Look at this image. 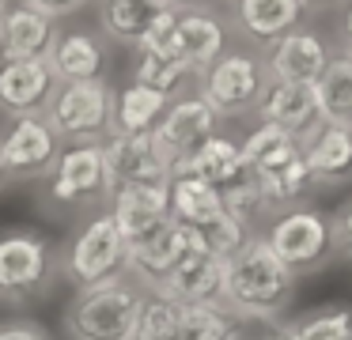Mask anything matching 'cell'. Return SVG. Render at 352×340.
<instances>
[{"mask_svg": "<svg viewBox=\"0 0 352 340\" xmlns=\"http://www.w3.org/2000/svg\"><path fill=\"white\" fill-rule=\"evenodd\" d=\"M239 340H265V337H254V332H246V329H243V337H239Z\"/></svg>", "mask_w": 352, "mask_h": 340, "instance_id": "f35d334b", "label": "cell"}, {"mask_svg": "<svg viewBox=\"0 0 352 340\" xmlns=\"http://www.w3.org/2000/svg\"><path fill=\"white\" fill-rule=\"evenodd\" d=\"M239 337H243V332H239ZM239 337H235V340H239Z\"/></svg>", "mask_w": 352, "mask_h": 340, "instance_id": "7bdbcfd3", "label": "cell"}, {"mask_svg": "<svg viewBox=\"0 0 352 340\" xmlns=\"http://www.w3.org/2000/svg\"><path fill=\"white\" fill-rule=\"evenodd\" d=\"M329 45L322 34H314V30H288L284 38H276L273 45H269L265 53V65H261V72H265V80H284V83H314L322 72H326L329 65Z\"/></svg>", "mask_w": 352, "mask_h": 340, "instance_id": "e0dca14e", "label": "cell"}, {"mask_svg": "<svg viewBox=\"0 0 352 340\" xmlns=\"http://www.w3.org/2000/svg\"><path fill=\"white\" fill-rule=\"evenodd\" d=\"M239 332V317L223 306H182L160 291H148L137 340H235Z\"/></svg>", "mask_w": 352, "mask_h": 340, "instance_id": "5b68a950", "label": "cell"}, {"mask_svg": "<svg viewBox=\"0 0 352 340\" xmlns=\"http://www.w3.org/2000/svg\"><path fill=\"white\" fill-rule=\"evenodd\" d=\"M190 76H193L190 65L182 57H175L170 49H137V76L133 80L144 83V87H155L167 98H178Z\"/></svg>", "mask_w": 352, "mask_h": 340, "instance_id": "f546056e", "label": "cell"}, {"mask_svg": "<svg viewBox=\"0 0 352 340\" xmlns=\"http://www.w3.org/2000/svg\"><path fill=\"white\" fill-rule=\"evenodd\" d=\"M57 23L27 4H8L0 19V53L4 57H46L54 45Z\"/></svg>", "mask_w": 352, "mask_h": 340, "instance_id": "d4e9b609", "label": "cell"}, {"mask_svg": "<svg viewBox=\"0 0 352 340\" xmlns=\"http://www.w3.org/2000/svg\"><path fill=\"white\" fill-rule=\"evenodd\" d=\"M307 8L299 0H235V19L239 30L254 42L273 45L276 38H284L288 30H296L303 23Z\"/></svg>", "mask_w": 352, "mask_h": 340, "instance_id": "484cf974", "label": "cell"}, {"mask_svg": "<svg viewBox=\"0 0 352 340\" xmlns=\"http://www.w3.org/2000/svg\"><path fill=\"white\" fill-rule=\"evenodd\" d=\"M344 45H349L344 53H352V0H349V8H344Z\"/></svg>", "mask_w": 352, "mask_h": 340, "instance_id": "d590c367", "label": "cell"}, {"mask_svg": "<svg viewBox=\"0 0 352 340\" xmlns=\"http://www.w3.org/2000/svg\"><path fill=\"white\" fill-rule=\"evenodd\" d=\"M303 163L311 170V181H344L352 178V125L344 121H318L311 133L299 140Z\"/></svg>", "mask_w": 352, "mask_h": 340, "instance_id": "d6986e66", "label": "cell"}, {"mask_svg": "<svg viewBox=\"0 0 352 340\" xmlns=\"http://www.w3.org/2000/svg\"><path fill=\"white\" fill-rule=\"evenodd\" d=\"M144 295L148 291L129 272L91 287H76V299L65 310V329L72 340H137Z\"/></svg>", "mask_w": 352, "mask_h": 340, "instance_id": "7a4b0ae2", "label": "cell"}, {"mask_svg": "<svg viewBox=\"0 0 352 340\" xmlns=\"http://www.w3.org/2000/svg\"><path fill=\"white\" fill-rule=\"evenodd\" d=\"M57 80L46 57H0V110L12 117H34L54 98Z\"/></svg>", "mask_w": 352, "mask_h": 340, "instance_id": "2e32d148", "label": "cell"}, {"mask_svg": "<svg viewBox=\"0 0 352 340\" xmlns=\"http://www.w3.org/2000/svg\"><path fill=\"white\" fill-rule=\"evenodd\" d=\"M223 272H228V261L201 249L182 269L170 272L155 291L182 306H223Z\"/></svg>", "mask_w": 352, "mask_h": 340, "instance_id": "ffe728a7", "label": "cell"}, {"mask_svg": "<svg viewBox=\"0 0 352 340\" xmlns=\"http://www.w3.org/2000/svg\"><path fill=\"white\" fill-rule=\"evenodd\" d=\"M167 4H175V8H182V4H186V0H167Z\"/></svg>", "mask_w": 352, "mask_h": 340, "instance_id": "b9f144b4", "label": "cell"}, {"mask_svg": "<svg viewBox=\"0 0 352 340\" xmlns=\"http://www.w3.org/2000/svg\"><path fill=\"white\" fill-rule=\"evenodd\" d=\"M8 185V170H4V155H0V189Z\"/></svg>", "mask_w": 352, "mask_h": 340, "instance_id": "8d00e7d4", "label": "cell"}, {"mask_svg": "<svg viewBox=\"0 0 352 340\" xmlns=\"http://www.w3.org/2000/svg\"><path fill=\"white\" fill-rule=\"evenodd\" d=\"M265 87L261 60L250 53H223L205 68L201 80V98L212 106L216 117H239L258 106V95Z\"/></svg>", "mask_w": 352, "mask_h": 340, "instance_id": "9c48e42d", "label": "cell"}, {"mask_svg": "<svg viewBox=\"0 0 352 340\" xmlns=\"http://www.w3.org/2000/svg\"><path fill=\"white\" fill-rule=\"evenodd\" d=\"M167 196H170V219L182 227H205L212 216H220L223 204H220V193H216L208 181L201 178H190V174H170L167 181Z\"/></svg>", "mask_w": 352, "mask_h": 340, "instance_id": "83f0119b", "label": "cell"}, {"mask_svg": "<svg viewBox=\"0 0 352 340\" xmlns=\"http://www.w3.org/2000/svg\"><path fill=\"white\" fill-rule=\"evenodd\" d=\"M201 249L205 246H201L197 231L170 219V223L163 227V231H155L148 242L129 246V264H125V272H129L144 291H155L170 272L182 269V264L190 261L193 253H201Z\"/></svg>", "mask_w": 352, "mask_h": 340, "instance_id": "8fae6325", "label": "cell"}, {"mask_svg": "<svg viewBox=\"0 0 352 340\" xmlns=\"http://www.w3.org/2000/svg\"><path fill=\"white\" fill-rule=\"evenodd\" d=\"M125 264H129V242L122 238L114 219L107 212H99L72 238V249L65 257V276L76 287H91L102 284V280L125 276Z\"/></svg>", "mask_w": 352, "mask_h": 340, "instance_id": "ba28073f", "label": "cell"}, {"mask_svg": "<svg viewBox=\"0 0 352 340\" xmlns=\"http://www.w3.org/2000/svg\"><path fill=\"white\" fill-rule=\"evenodd\" d=\"M246 170H250V166H246L243 151H239V140H231V136H223V133H212L190 159L170 166V174H190V178L208 181L212 189H223L228 181L243 178Z\"/></svg>", "mask_w": 352, "mask_h": 340, "instance_id": "cb8c5ba5", "label": "cell"}, {"mask_svg": "<svg viewBox=\"0 0 352 340\" xmlns=\"http://www.w3.org/2000/svg\"><path fill=\"white\" fill-rule=\"evenodd\" d=\"M212 133H220V117L212 113V106L205 102L201 95H178L167 102L160 125L152 128L160 151L167 155V163H182L190 159L201 144L208 140Z\"/></svg>", "mask_w": 352, "mask_h": 340, "instance_id": "7c38bea8", "label": "cell"}, {"mask_svg": "<svg viewBox=\"0 0 352 340\" xmlns=\"http://www.w3.org/2000/svg\"><path fill=\"white\" fill-rule=\"evenodd\" d=\"M322 121H344L352 125V53H333L326 72L314 80Z\"/></svg>", "mask_w": 352, "mask_h": 340, "instance_id": "f1b7e54d", "label": "cell"}, {"mask_svg": "<svg viewBox=\"0 0 352 340\" xmlns=\"http://www.w3.org/2000/svg\"><path fill=\"white\" fill-rule=\"evenodd\" d=\"M250 174L258 178L261 193H265L269 208H296L303 204V196L311 193V170L303 163V148L292 133L276 125H258L239 140Z\"/></svg>", "mask_w": 352, "mask_h": 340, "instance_id": "3957f363", "label": "cell"}, {"mask_svg": "<svg viewBox=\"0 0 352 340\" xmlns=\"http://www.w3.org/2000/svg\"><path fill=\"white\" fill-rule=\"evenodd\" d=\"M254 113L261 117V125H276L284 133H292L296 140H303L322 121L314 83H284V80H265Z\"/></svg>", "mask_w": 352, "mask_h": 340, "instance_id": "ac0fdd59", "label": "cell"}, {"mask_svg": "<svg viewBox=\"0 0 352 340\" xmlns=\"http://www.w3.org/2000/svg\"><path fill=\"white\" fill-rule=\"evenodd\" d=\"M110 189L125 181H170V163L152 133H114L99 140Z\"/></svg>", "mask_w": 352, "mask_h": 340, "instance_id": "5bb4252c", "label": "cell"}, {"mask_svg": "<svg viewBox=\"0 0 352 340\" xmlns=\"http://www.w3.org/2000/svg\"><path fill=\"white\" fill-rule=\"evenodd\" d=\"M27 8H34V12L50 15V19H57V15H72L80 12V8L87 4V0H23Z\"/></svg>", "mask_w": 352, "mask_h": 340, "instance_id": "e575fe53", "label": "cell"}, {"mask_svg": "<svg viewBox=\"0 0 352 340\" xmlns=\"http://www.w3.org/2000/svg\"><path fill=\"white\" fill-rule=\"evenodd\" d=\"M4 12H8V0H0V19H4Z\"/></svg>", "mask_w": 352, "mask_h": 340, "instance_id": "ab89813d", "label": "cell"}, {"mask_svg": "<svg viewBox=\"0 0 352 340\" xmlns=\"http://www.w3.org/2000/svg\"><path fill=\"white\" fill-rule=\"evenodd\" d=\"M170 98L155 87L144 83H125L114 91V113H110V128L114 133H152L160 125L163 110H167Z\"/></svg>", "mask_w": 352, "mask_h": 340, "instance_id": "4316f807", "label": "cell"}, {"mask_svg": "<svg viewBox=\"0 0 352 340\" xmlns=\"http://www.w3.org/2000/svg\"><path fill=\"white\" fill-rule=\"evenodd\" d=\"M265 340H288V332H284V329H273V332H269Z\"/></svg>", "mask_w": 352, "mask_h": 340, "instance_id": "74e56055", "label": "cell"}, {"mask_svg": "<svg viewBox=\"0 0 352 340\" xmlns=\"http://www.w3.org/2000/svg\"><path fill=\"white\" fill-rule=\"evenodd\" d=\"M296 291V272L284 269L269 246L250 234L228 257L223 272V310L235 317H276Z\"/></svg>", "mask_w": 352, "mask_h": 340, "instance_id": "6da1fadb", "label": "cell"}, {"mask_svg": "<svg viewBox=\"0 0 352 340\" xmlns=\"http://www.w3.org/2000/svg\"><path fill=\"white\" fill-rule=\"evenodd\" d=\"M110 193L99 144H69L50 166V196L57 204H95Z\"/></svg>", "mask_w": 352, "mask_h": 340, "instance_id": "4fadbf2b", "label": "cell"}, {"mask_svg": "<svg viewBox=\"0 0 352 340\" xmlns=\"http://www.w3.org/2000/svg\"><path fill=\"white\" fill-rule=\"evenodd\" d=\"M57 151H61V140H57V133L46 125L42 113H34V117H16L8 125V133L0 136V155H4L8 181H31V178L50 174Z\"/></svg>", "mask_w": 352, "mask_h": 340, "instance_id": "9a60e30c", "label": "cell"}, {"mask_svg": "<svg viewBox=\"0 0 352 340\" xmlns=\"http://www.w3.org/2000/svg\"><path fill=\"white\" fill-rule=\"evenodd\" d=\"M175 12V4L167 0H99V23L114 42L122 45H140L148 42L155 27Z\"/></svg>", "mask_w": 352, "mask_h": 340, "instance_id": "7402d4cb", "label": "cell"}, {"mask_svg": "<svg viewBox=\"0 0 352 340\" xmlns=\"http://www.w3.org/2000/svg\"><path fill=\"white\" fill-rule=\"evenodd\" d=\"M250 234H258V231H250V227H246L243 219H235L231 212H220V216H212L205 227H197V238H201V246H205V253H216V257H223V261H228Z\"/></svg>", "mask_w": 352, "mask_h": 340, "instance_id": "1f68e13d", "label": "cell"}, {"mask_svg": "<svg viewBox=\"0 0 352 340\" xmlns=\"http://www.w3.org/2000/svg\"><path fill=\"white\" fill-rule=\"evenodd\" d=\"M329 227H333V249L341 257H352V201H344L329 216Z\"/></svg>", "mask_w": 352, "mask_h": 340, "instance_id": "d6a6232c", "label": "cell"}, {"mask_svg": "<svg viewBox=\"0 0 352 340\" xmlns=\"http://www.w3.org/2000/svg\"><path fill=\"white\" fill-rule=\"evenodd\" d=\"M0 340H54V337L38 321H4L0 325Z\"/></svg>", "mask_w": 352, "mask_h": 340, "instance_id": "836d02e7", "label": "cell"}, {"mask_svg": "<svg viewBox=\"0 0 352 340\" xmlns=\"http://www.w3.org/2000/svg\"><path fill=\"white\" fill-rule=\"evenodd\" d=\"M102 45L87 30H57L46 53V65L57 83H87L102 80Z\"/></svg>", "mask_w": 352, "mask_h": 340, "instance_id": "603a6c76", "label": "cell"}, {"mask_svg": "<svg viewBox=\"0 0 352 340\" xmlns=\"http://www.w3.org/2000/svg\"><path fill=\"white\" fill-rule=\"evenodd\" d=\"M223 42H228V34H223L216 15L193 12V8H178L175 23H170L167 49L175 53V57H182L186 65H190V72H205V68L220 57Z\"/></svg>", "mask_w": 352, "mask_h": 340, "instance_id": "44dd1931", "label": "cell"}, {"mask_svg": "<svg viewBox=\"0 0 352 340\" xmlns=\"http://www.w3.org/2000/svg\"><path fill=\"white\" fill-rule=\"evenodd\" d=\"M299 4H303V8H307V4H326V0H299Z\"/></svg>", "mask_w": 352, "mask_h": 340, "instance_id": "60d3db41", "label": "cell"}, {"mask_svg": "<svg viewBox=\"0 0 352 340\" xmlns=\"http://www.w3.org/2000/svg\"><path fill=\"white\" fill-rule=\"evenodd\" d=\"M107 196H110L107 216L114 219V227L122 231V238L129 246L148 242L155 231H163L170 223L167 181H125V185H114Z\"/></svg>", "mask_w": 352, "mask_h": 340, "instance_id": "30bf717a", "label": "cell"}, {"mask_svg": "<svg viewBox=\"0 0 352 340\" xmlns=\"http://www.w3.org/2000/svg\"><path fill=\"white\" fill-rule=\"evenodd\" d=\"M258 238L269 246V253L299 272H314L337 253L333 249V227H329V216L318 208H307V204H296V208H284L276 216H269L265 231H258Z\"/></svg>", "mask_w": 352, "mask_h": 340, "instance_id": "277c9868", "label": "cell"}, {"mask_svg": "<svg viewBox=\"0 0 352 340\" xmlns=\"http://www.w3.org/2000/svg\"><path fill=\"white\" fill-rule=\"evenodd\" d=\"M110 113H114V91L107 87V80H87L57 83L42 117L61 144H99L110 133Z\"/></svg>", "mask_w": 352, "mask_h": 340, "instance_id": "8992f818", "label": "cell"}, {"mask_svg": "<svg viewBox=\"0 0 352 340\" xmlns=\"http://www.w3.org/2000/svg\"><path fill=\"white\" fill-rule=\"evenodd\" d=\"M57 257L46 234L38 231H0V299L31 302L50 287Z\"/></svg>", "mask_w": 352, "mask_h": 340, "instance_id": "52a82bcc", "label": "cell"}, {"mask_svg": "<svg viewBox=\"0 0 352 340\" xmlns=\"http://www.w3.org/2000/svg\"><path fill=\"white\" fill-rule=\"evenodd\" d=\"M288 340H352V306H322L280 325Z\"/></svg>", "mask_w": 352, "mask_h": 340, "instance_id": "4dcf8cb0", "label": "cell"}]
</instances>
